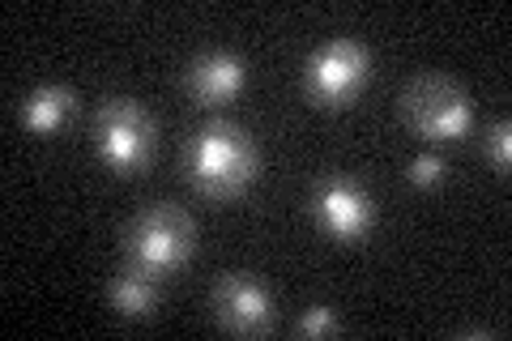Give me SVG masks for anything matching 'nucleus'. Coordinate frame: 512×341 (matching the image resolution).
<instances>
[{
    "label": "nucleus",
    "mask_w": 512,
    "mask_h": 341,
    "mask_svg": "<svg viewBox=\"0 0 512 341\" xmlns=\"http://www.w3.org/2000/svg\"><path fill=\"white\" fill-rule=\"evenodd\" d=\"M188 175L205 197H239L261 171V154H256L252 137L231 120H210L197 128L188 145Z\"/></svg>",
    "instance_id": "f257e3e1"
},
{
    "label": "nucleus",
    "mask_w": 512,
    "mask_h": 341,
    "mask_svg": "<svg viewBox=\"0 0 512 341\" xmlns=\"http://www.w3.org/2000/svg\"><path fill=\"white\" fill-rule=\"evenodd\" d=\"M192 243H197V226L184 214L180 205H150L133 218V226L124 231V252H128V265L150 273H171L180 269L188 256H192Z\"/></svg>",
    "instance_id": "f03ea898"
},
{
    "label": "nucleus",
    "mask_w": 512,
    "mask_h": 341,
    "mask_svg": "<svg viewBox=\"0 0 512 341\" xmlns=\"http://www.w3.org/2000/svg\"><path fill=\"white\" fill-rule=\"evenodd\" d=\"M94 141L111 171L133 175L154 154V116L137 99H103L94 111Z\"/></svg>",
    "instance_id": "7ed1b4c3"
},
{
    "label": "nucleus",
    "mask_w": 512,
    "mask_h": 341,
    "mask_svg": "<svg viewBox=\"0 0 512 341\" xmlns=\"http://www.w3.org/2000/svg\"><path fill=\"white\" fill-rule=\"evenodd\" d=\"M372 77V52L359 39H329L303 64V90L316 107H346Z\"/></svg>",
    "instance_id": "20e7f679"
},
{
    "label": "nucleus",
    "mask_w": 512,
    "mask_h": 341,
    "mask_svg": "<svg viewBox=\"0 0 512 341\" xmlns=\"http://www.w3.org/2000/svg\"><path fill=\"white\" fill-rule=\"evenodd\" d=\"M406 124L427 141H461L474 128V103L470 94L448 77H419L410 81L406 99Z\"/></svg>",
    "instance_id": "39448f33"
},
{
    "label": "nucleus",
    "mask_w": 512,
    "mask_h": 341,
    "mask_svg": "<svg viewBox=\"0 0 512 341\" xmlns=\"http://www.w3.org/2000/svg\"><path fill=\"white\" fill-rule=\"evenodd\" d=\"M312 218L329 239L363 243L376 222L372 192L359 188L355 180H346V175H329V180H320L312 192Z\"/></svg>",
    "instance_id": "423d86ee"
},
{
    "label": "nucleus",
    "mask_w": 512,
    "mask_h": 341,
    "mask_svg": "<svg viewBox=\"0 0 512 341\" xmlns=\"http://www.w3.org/2000/svg\"><path fill=\"white\" fill-rule=\"evenodd\" d=\"M214 316L222 329H231V333H269L274 329V316H278V307H274V295L256 282V278H244V273H227L218 286H214Z\"/></svg>",
    "instance_id": "0eeeda50"
},
{
    "label": "nucleus",
    "mask_w": 512,
    "mask_h": 341,
    "mask_svg": "<svg viewBox=\"0 0 512 341\" xmlns=\"http://www.w3.org/2000/svg\"><path fill=\"white\" fill-rule=\"evenodd\" d=\"M244 77H248V64L244 56L235 52H201L197 60L188 64V90L192 99L205 103V107H218V103H231L239 90H244Z\"/></svg>",
    "instance_id": "6e6552de"
},
{
    "label": "nucleus",
    "mask_w": 512,
    "mask_h": 341,
    "mask_svg": "<svg viewBox=\"0 0 512 341\" xmlns=\"http://www.w3.org/2000/svg\"><path fill=\"white\" fill-rule=\"evenodd\" d=\"M18 116H22V128L26 133H35V137H56L69 128V120L77 116V94L69 86H35L22 99L18 107Z\"/></svg>",
    "instance_id": "1a4fd4ad"
},
{
    "label": "nucleus",
    "mask_w": 512,
    "mask_h": 341,
    "mask_svg": "<svg viewBox=\"0 0 512 341\" xmlns=\"http://www.w3.org/2000/svg\"><path fill=\"white\" fill-rule=\"evenodd\" d=\"M107 299H111V312H116V316H124V320H146V316H154V307H158V286H154L150 273L124 269L120 278H111Z\"/></svg>",
    "instance_id": "9d476101"
},
{
    "label": "nucleus",
    "mask_w": 512,
    "mask_h": 341,
    "mask_svg": "<svg viewBox=\"0 0 512 341\" xmlns=\"http://www.w3.org/2000/svg\"><path fill=\"white\" fill-rule=\"evenodd\" d=\"M295 333L299 337H338L342 320H338V312H333L329 303H312V307H303V316L295 320Z\"/></svg>",
    "instance_id": "9b49d317"
},
{
    "label": "nucleus",
    "mask_w": 512,
    "mask_h": 341,
    "mask_svg": "<svg viewBox=\"0 0 512 341\" xmlns=\"http://www.w3.org/2000/svg\"><path fill=\"white\" fill-rule=\"evenodd\" d=\"M483 154L495 171H508L512 167V124L508 120H495L483 137Z\"/></svg>",
    "instance_id": "f8f14e48"
},
{
    "label": "nucleus",
    "mask_w": 512,
    "mask_h": 341,
    "mask_svg": "<svg viewBox=\"0 0 512 341\" xmlns=\"http://www.w3.org/2000/svg\"><path fill=\"white\" fill-rule=\"evenodd\" d=\"M444 171H448L444 154H436V150H423L419 158H410V167H406V180H410L414 188H436V184L444 180Z\"/></svg>",
    "instance_id": "ddd939ff"
}]
</instances>
